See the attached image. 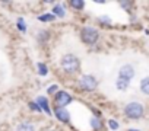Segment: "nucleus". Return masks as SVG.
<instances>
[{"label":"nucleus","mask_w":149,"mask_h":131,"mask_svg":"<svg viewBox=\"0 0 149 131\" xmlns=\"http://www.w3.org/2000/svg\"><path fill=\"white\" fill-rule=\"evenodd\" d=\"M81 38L86 45H94L98 39V31L92 26H85L81 31Z\"/></svg>","instance_id":"obj_3"},{"label":"nucleus","mask_w":149,"mask_h":131,"mask_svg":"<svg viewBox=\"0 0 149 131\" xmlns=\"http://www.w3.org/2000/svg\"><path fill=\"white\" fill-rule=\"evenodd\" d=\"M16 131H35V128L31 122H21L16 127Z\"/></svg>","instance_id":"obj_10"},{"label":"nucleus","mask_w":149,"mask_h":131,"mask_svg":"<svg viewBox=\"0 0 149 131\" xmlns=\"http://www.w3.org/2000/svg\"><path fill=\"white\" fill-rule=\"evenodd\" d=\"M58 90V88H57V85H53V86H50L48 89H47V92L50 93V95H53V93H56Z\"/></svg>","instance_id":"obj_20"},{"label":"nucleus","mask_w":149,"mask_h":131,"mask_svg":"<svg viewBox=\"0 0 149 131\" xmlns=\"http://www.w3.org/2000/svg\"><path fill=\"white\" fill-rule=\"evenodd\" d=\"M133 76H134V69L132 67L130 64H124L123 67L120 69V72H118V77H121L124 80H129V82L133 79Z\"/></svg>","instance_id":"obj_6"},{"label":"nucleus","mask_w":149,"mask_h":131,"mask_svg":"<svg viewBox=\"0 0 149 131\" xmlns=\"http://www.w3.org/2000/svg\"><path fill=\"white\" fill-rule=\"evenodd\" d=\"M124 114L127 118L130 119H139L143 115V106L139 102H130L126 108H124Z\"/></svg>","instance_id":"obj_2"},{"label":"nucleus","mask_w":149,"mask_h":131,"mask_svg":"<svg viewBox=\"0 0 149 131\" xmlns=\"http://www.w3.org/2000/svg\"><path fill=\"white\" fill-rule=\"evenodd\" d=\"M37 67H38V74H40V76H47L48 69H47V66H45L44 63H38Z\"/></svg>","instance_id":"obj_14"},{"label":"nucleus","mask_w":149,"mask_h":131,"mask_svg":"<svg viewBox=\"0 0 149 131\" xmlns=\"http://www.w3.org/2000/svg\"><path fill=\"white\" fill-rule=\"evenodd\" d=\"M56 118L61 122H69L70 121V115L69 112L66 111V108H56V112H54Z\"/></svg>","instance_id":"obj_7"},{"label":"nucleus","mask_w":149,"mask_h":131,"mask_svg":"<svg viewBox=\"0 0 149 131\" xmlns=\"http://www.w3.org/2000/svg\"><path fill=\"white\" fill-rule=\"evenodd\" d=\"M35 102L38 103V106L41 108V111H45L48 115H51V111H50V106H48V101H47V98H44V96H38Z\"/></svg>","instance_id":"obj_8"},{"label":"nucleus","mask_w":149,"mask_h":131,"mask_svg":"<svg viewBox=\"0 0 149 131\" xmlns=\"http://www.w3.org/2000/svg\"><path fill=\"white\" fill-rule=\"evenodd\" d=\"M29 108H31L32 111H37V112H41V108L38 106V103H37V102H29Z\"/></svg>","instance_id":"obj_17"},{"label":"nucleus","mask_w":149,"mask_h":131,"mask_svg":"<svg viewBox=\"0 0 149 131\" xmlns=\"http://www.w3.org/2000/svg\"><path fill=\"white\" fill-rule=\"evenodd\" d=\"M53 15H54V16H58V18H64L66 12H64V9H63L60 5H56V6L53 8Z\"/></svg>","instance_id":"obj_12"},{"label":"nucleus","mask_w":149,"mask_h":131,"mask_svg":"<svg viewBox=\"0 0 149 131\" xmlns=\"http://www.w3.org/2000/svg\"><path fill=\"white\" fill-rule=\"evenodd\" d=\"M69 5H70L72 8H74L76 10H81V9H84V6H85V2H82V0H70V2H69Z\"/></svg>","instance_id":"obj_13"},{"label":"nucleus","mask_w":149,"mask_h":131,"mask_svg":"<svg viewBox=\"0 0 149 131\" xmlns=\"http://www.w3.org/2000/svg\"><path fill=\"white\" fill-rule=\"evenodd\" d=\"M60 64H61V69H63L66 73H69V74L78 73L79 69H81V61H79V58H78L76 55H73V54H66V55L61 58Z\"/></svg>","instance_id":"obj_1"},{"label":"nucleus","mask_w":149,"mask_h":131,"mask_svg":"<svg viewBox=\"0 0 149 131\" xmlns=\"http://www.w3.org/2000/svg\"><path fill=\"white\" fill-rule=\"evenodd\" d=\"M70 102H72V96H70L67 92H64V90H58V92H57V95H56V98H54L56 108H64V106H67Z\"/></svg>","instance_id":"obj_5"},{"label":"nucleus","mask_w":149,"mask_h":131,"mask_svg":"<svg viewBox=\"0 0 149 131\" xmlns=\"http://www.w3.org/2000/svg\"><path fill=\"white\" fill-rule=\"evenodd\" d=\"M18 28H19L22 32L26 31V26H25V23H24V19H18Z\"/></svg>","instance_id":"obj_18"},{"label":"nucleus","mask_w":149,"mask_h":131,"mask_svg":"<svg viewBox=\"0 0 149 131\" xmlns=\"http://www.w3.org/2000/svg\"><path fill=\"white\" fill-rule=\"evenodd\" d=\"M51 131H54V130H51Z\"/></svg>","instance_id":"obj_22"},{"label":"nucleus","mask_w":149,"mask_h":131,"mask_svg":"<svg viewBox=\"0 0 149 131\" xmlns=\"http://www.w3.org/2000/svg\"><path fill=\"white\" fill-rule=\"evenodd\" d=\"M140 90L145 95H149V77L142 79V82H140Z\"/></svg>","instance_id":"obj_11"},{"label":"nucleus","mask_w":149,"mask_h":131,"mask_svg":"<svg viewBox=\"0 0 149 131\" xmlns=\"http://www.w3.org/2000/svg\"><path fill=\"white\" fill-rule=\"evenodd\" d=\"M91 125H92V128L94 130H100L101 127H102V124H101V121L95 117V118H91Z\"/></svg>","instance_id":"obj_16"},{"label":"nucleus","mask_w":149,"mask_h":131,"mask_svg":"<svg viewBox=\"0 0 149 131\" xmlns=\"http://www.w3.org/2000/svg\"><path fill=\"white\" fill-rule=\"evenodd\" d=\"M129 85H130V82H129V80H124V79H121V77H118L117 82H116V88H117L118 90H126V89L129 88Z\"/></svg>","instance_id":"obj_9"},{"label":"nucleus","mask_w":149,"mask_h":131,"mask_svg":"<svg viewBox=\"0 0 149 131\" xmlns=\"http://www.w3.org/2000/svg\"><path fill=\"white\" fill-rule=\"evenodd\" d=\"M54 15L53 13H45V15H41L38 19L41 21V22H51V21H54Z\"/></svg>","instance_id":"obj_15"},{"label":"nucleus","mask_w":149,"mask_h":131,"mask_svg":"<svg viewBox=\"0 0 149 131\" xmlns=\"http://www.w3.org/2000/svg\"><path fill=\"white\" fill-rule=\"evenodd\" d=\"M129 131H139V130H133V128H130V130H129Z\"/></svg>","instance_id":"obj_21"},{"label":"nucleus","mask_w":149,"mask_h":131,"mask_svg":"<svg viewBox=\"0 0 149 131\" xmlns=\"http://www.w3.org/2000/svg\"><path fill=\"white\" fill-rule=\"evenodd\" d=\"M97 85H98L97 79H95L94 76H91V74H84V76L79 79V88L84 89V90H86V92L95 90V89H97Z\"/></svg>","instance_id":"obj_4"},{"label":"nucleus","mask_w":149,"mask_h":131,"mask_svg":"<svg viewBox=\"0 0 149 131\" xmlns=\"http://www.w3.org/2000/svg\"><path fill=\"white\" fill-rule=\"evenodd\" d=\"M108 125H110L111 130H117V128H118V122L114 121V119H110V121H108Z\"/></svg>","instance_id":"obj_19"}]
</instances>
